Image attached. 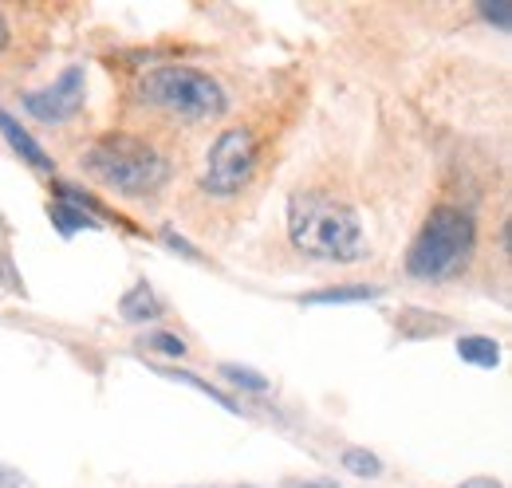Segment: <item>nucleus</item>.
<instances>
[{"label":"nucleus","instance_id":"9b49d317","mask_svg":"<svg viewBox=\"0 0 512 488\" xmlns=\"http://www.w3.org/2000/svg\"><path fill=\"white\" fill-rule=\"evenodd\" d=\"M52 221L60 225V233H75V229H83V225H91V217H87V209L83 205H71V201H56L52 205Z\"/></svg>","mask_w":512,"mask_h":488},{"label":"nucleus","instance_id":"a211bd4d","mask_svg":"<svg viewBox=\"0 0 512 488\" xmlns=\"http://www.w3.org/2000/svg\"><path fill=\"white\" fill-rule=\"evenodd\" d=\"M0 488H20V473H12V469L0 465Z\"/></svg>","mask_w":512,"mask_h":488},{"label":"nucleus","instance_id":"0eeeda50","mask_svg":"<svg viewBox=\"0 0 512 488\" xmlns=\"http://www.w3.org/2000/svg\"><path fill=\"white\" fill-rule=\"evenodd\" d=\"M0 134H4V142H8V146H12V150H16V154L28 162V166H36V170H52L48 150H44V146H40V142H36V138H32L24 126H20V122L12 119L8 111H0Z\"/></svg>","mask_w":512,"mask_h":488},{"label":"nucleus","instance_id":"20e7f679","mask_svg":"<svg viewBox=\"0 0 512 488\" xmlns=\"http://www.w3.org/2000/svg\"><path fill=\"white\" fill-rule=\"evenodd\" d=\"M138 99L186 122H209L225 111V91L205 71H193L182 63L146 71L138 83Z\"/></svg>","mask_w":512,"mask_h":488},{"label":"nucleus","instance_id":"f8f14e48","mask_svg":"<svg viewBox=\"0 0 512 488\" xmlns=\"http://www.w3.org/2000/svg\"><path fill=\"white\" fill-rule=\"evenodd\" d=\"M162 378H174V382H186V386H193V390H201V394H209L213 402H221L225 410H237V402L229 398V394H221L217 386H209V382H201L197 374H190V370H162Z\"/></svg>","mask_w":512,"mask_h":488},{"label":"nucleus","instance_id":"9d476101","mask_svg":"<svg viewBox=\"0 0 512 488\" xmlns=\"http://www.w3.org/2000/svg\"><path fill=\"white\" fill-rule=\"evenodd\" d=\"M375 296H379V288H367V284H359V288H323V292H308L304 304H363V300H375Z\"/></svg>","mask_w":512,"mask_h":488},{"label":"nucleus","instance_id":"423d86ee","mask_svg":"<svg viewBox=\"0 0 512 488\" xmlns=\"http://www.w3.org/2000/svg\"><path fill=\"white\" fill-rule=\"evenodd\" d=\"M24 107L36 115L40 122H67L79 115L83 107V71L79 67H67L64 75L48 87V91H36L24 99Z\"/></svg>","mask_w":512,"mask_h":488},{"label":"nucleus","instance_id":"2eb2a0df","mask_svg":"<svg viewBox=\"0 0 512 488\" xmlns=\"http://www.w3.org/2000/svg\"><path fill=\"white\" fill-rule=\"evenodd\" d=\"M481 16H485L489 24H497L501 32H509L512 28V12H509V4H505V0H493V4H489V0H481Z\"/></svg>","mask_w":512,"mask_h":488},{"label":"nucleus","instance_id":"dca6fc26","mask_svg":"<svg viewBox=\"0 0 512 488\" xmlns=\"http://www.w3.org/2000/svg\"><path fill=\"white\" fill-rule=\"evenodd\" d=\"M150 347H154V351H162V355H174V359H182V355H186V343H182L178 335H166V331L150 335Z\"/></svg>","mask_w":512,"mask_h":488},{"label":"nucleus","instance_id":"6ab92c4d","mask_svg":"<svg viewBox=\"0 0 512 488\" xmlns=\"http://www.w3.org/2000/svg\"><path fill=\"white\" fill-rule=\"evenodd\" d=\"M461 488H501L497 481H465Z\"/></svg>","mask_w":512,"mask_h":488},{"label":"nucleus","instance_id":"39448f33","mask_svg":"<svg viewBox=\"0 0 512 488\" xmlns=\"http://www.w3.org/2000/svg\"><path fill=\"white\" fill-rule=\"evenodd\" d=\"M256 170V138L253 130L245 126H233L225 130L213 146H209V158H205V174H201V189L213 193V197H233L241 193Z\"/></svg>","mask_w":512,"mask_h":488},{"label":"nucleus","instance_id":"7ed1b4c3","mask_svg":"<svg viewBox=\"0 0 512 488\" xmlns=\"http://www.w3.org/2000/svg\"><path fill=\"white\" fill-rule=\"evenodd\" d=\"M473 244H477V229H473L469 213L442 205L422 225L418 241L410 244L406 272L418 276V280H449V276H457L469 264Z\"/></svg>","mask_w":512,"mask_h":488},{"label":"nucleus","instance_id":"aec40b11","mask_svg":"<svg viewBox=\"0 0 512 488\" xmlns=\"http://www.w3.org/2000/svg\"><path fill=\"white\" fill-rule=\"evenodd\" d=\"M8 48V24H4V16H0V52Z\"/></svg>","mask_w":512,"mask_h":488},{"label":"nucleus","instance_id":"f257e3e1","mask_svg":"<svg viewBox=\"0 0 512 488\" xmlns=\"http://www.w3.org/2000/svg\"><path fill=\"white\" fill-rule=\"evenodd\" d=\"M288 233L292 244L316 260H339V264H351L363 256V225L355 217L351 205L335 201V197H323V193H304V197H292V209H288Z\"/></svg>","mask_w":512,"mask_h":488},{"label":"nucleus","instance_id":"4468645a","mask_svg":"<svg viewBox=\"0 0 512 488\" xmlns=\"http://www.w3.org/2000/svg\"><path fill=\"white\" fill-rule=\"evenodd\" d=\"M221 374H229V382H237V386H245V390H256V394H264V390H268V382H264L256 370H249V366L225 363L221 366Z\"/></svg>","mask_w":512,"mask_h":488},{"label":"nucleus","instance_id":"f03ea898","mask_svg":"<svg viewBox=\"0 0 512 488\" xmlns=\"http://www.w3.org/2000/svg\"><path fill=\"white\" fill-rule=\"evenodd\" d=\"M87 170L123 197H150L170 182V162L134 134H107L87 150Z\"/></svg>","mask_w":512,"mask_h":488},{"label":"nucleus","instance_id":"f3484780","mask_svg":"<svg viewBox=\"0 0 512 488\" xmlns=\"http://www.w3.org/2000/svg\"><path fill=\"white\" fill-rule=\"evenodd\" d=\"M162 237H166V244H174V248H178V252H186V256H197V252H193L190 244L182 241V237H178V233H174V229H162Z\"/></svg>","mask_w":512,"mask_h":488},{"label":"nucleus","instance_id":"6e6552de","mask_svg":"<svg viewBox=\"0 0 512 488\" xmlns=\"http://www.w3.org/2000/svg\"><path fill=\"white\" fill-rule=\"evenodd\" d=\"M457 355H461L465 363L485 366V370H493V366L501 363L497 339H485V335H465V339H457Z\"/></svg>","mask_w":512,"mask_h":488},{"label":"nucleus","instance_id":"1a4fd4ad","mask_svg":"<svg viewBox=\"0 0 512 488\" xmlns=\"http://www.w3.org/2000/svg\"><path fill=\"white\" fill-rule=\"evenodd\" d=\"M119 311H123V319H130V323H138V319H154V315H158V296L150 292V284H134L127 296H123Z\"/></svg>","mask_w":512,"mask_h":488},{"label":"nucleus","instance_id":"ddd939ff","mask_svg":"<svg viewBox=\"0 0 512 488\" xmlns=\"http://www.w3.org/2000/svg\"><path fill=\"white\" fill-rule=\"evenodd\" d=\"M343 469L355 473V477H379V473H383L379 457L367 453V449H347V453H343Z\"/></svg>","mask_w":512,"mask_h":488}]
</instances>
